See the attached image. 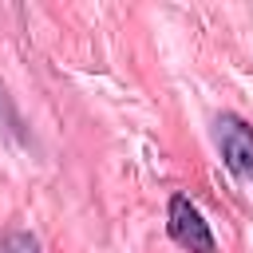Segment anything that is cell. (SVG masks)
<instances>
[{
  "instance_id": "1",
  "label": "cell",
  "mask_w": 253,
  "mask_h": 253,
  "mask_svg": "<svg viewBox=\"0 0 253 253\" xmlns=\"http://www.w3.org/2000/svg\"><path fill=\"white\" fill-rule=\"evenodd\" d=\"M166 229H170V237H174L182 249H190V253H213V249H217V241H213V233H210V221L202 217V210H198L186 194H174V198H170Z\"/></svg>"
},
{
  "instance_id": "2",
  "label": "cell",
  "mask_w": 253,
  "mask_h": 253,
  "mask_svg": "<svg viewBox=\"0 0 253 253\" xmlns=\"http://www.w3.org/2000/svg\"><path fill=\"white\" fill-rule=\"evenodd\" d=\"M213 138H217L221 162H225L241 182H253V126H249L245 119H237V115H217Z\"/></svg>"
},
{
  "instance_id": "3",
  "label": "cell",
  "mask_w": 253,
  "mask_h": 253,
  "mask_svg": "<svg viewBox=\"0 0 253 253\" xmlns=\"http://www.w3.org/2000/svg\"><path fill=\"white\" fill-rule=\"evenodd\" d=\"M0 253H40V241L24 229H12V233L0 237Z\"/></svg>"
},
{
  "instance_id": "4",
  "label": "cell",
  "mask_w": 253,
  "mask_h": 253,
  "mask_svg": "<svg viewBox=\"0 0 253 253\" xmlns=\"http://www.w3.org/2000/svg\"><path fill=\"white\" fill-rule=\"evenodd\" d=\"M0 126L4 130H16L20 123H16V111H12V99H8V91H4V83H0Z\"/></svg>"
}]
</instances>
